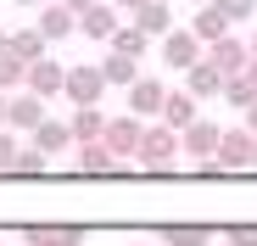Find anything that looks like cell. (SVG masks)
I'll use <instances>...</instances> for the list:
<instances>
[{"instance_id": "2", "label": "cell", "mask_w": 257, "mask_h": 246, "mask_svg": "<svg viewBox=\"0 0 257 246\" xmlns=\"http://www.w3.org/2000/svg\"><path fill=\"white\" fill-rule=\"evenodd\" d=\"M101 90H106V73H101L95 62H78V67H67V84H62V95H67L73 106H101Z\"/></svg>"}, {"instance_id": "13", "label": "cell", "mask_w": 257, "mask_h": 246, "mask_svg": "<svg viewBox=\"0 0 257 246\" xmlns=\"http://www.w3.org/2000/svg\"><path fill=\"white\" fill-rule=\"evenodd\" d=\"M185 90H190L196 101H212V95H224V73L212 67L207 56H201V62H196V67L185 73Z\"/></svg>"}, {"instance_id": "24", "label": "cell", "mask_w": 257, "mask_h": 246, "mask_svg": "<svg viewBox=\"0 0 257 246\" xmlns=\"http://www.w3.org/2000/svg\"><path fill=\"white\" fill-rule=\"evenodd\" d=\"M146 45H151V39H146V34H140L135 23H123V28H117V34L106 39V51H123V56H135V62L146 56Z\"/></svg>"}, {"instance_id": "12", "label": "cell", "mask_w": 257, "mask_h": 246, "mask_svg": "<svg viewBox=\"0 0 257 246\" xmlns=\"http://www.w3.org/2000/svg\"><path fill=\"white\" fill-rule=\"evenodd\" d=\"M123 168V157L106 146V140H90V146H78V174H117Z\"/></svg>"}, {"instance_id": "35", "label": "cell", "mask_w": 257, "mask_h": 246, "mask_svg": "<svg viewBox=\"0 0 257 246\" xmlns=\"http://www.w3.org/2000/svg\"><path fill=\"white\" fill-rule=\"evenodd\" d=\"M6 45H12V34H6V28H0V56H6Z\"/></svg>"}, {"instance_id": "37", "label": "cell", "mask_w": 257, "mask_h": 246, "mask_svg": "<svg viewBox=\"0 0 257 246\" xmlns=\"http://www.w3.org/2000/svg\"><path fill=\"white\" fill-rule=\"evenodd\" d=\"M17 6H45V0H17Z\"/></svg>"}, {"instance_id": "30", "label": "cell", "mask_w": 257, "mask_h": 246, "mask_svg": "<svg viewBox=\"0 0 257 246\" xmlns=\"http://www.w3.org/2000/svg\"><path fill=\"white\" fill-rule=\"evenodd\" d=\"M212 6H218L229 23H246V17H251V0H212Z\"/></svg>"}, {"instance_id": "23", "label": "cell", "mask_w": 257, "mask_h": 246, "mask_svg": "<svg viewBox=\"0 0 257 246\" xmlns=\"http://www.w3.org/2000/svg\"><path fill=\"white\" fill-rule=\"evenodd\" d=\"M101 73H106V84H135V78H140V62H135V56H123V51H106Z\"/></svg>"}, {"instance_id": "25", "label": "cell", "mask_w": 257, "mask_h": 246, "mask_svg": "<svg viewBox=\"0 0 257 246\" xmlns=\"http://www.w3.org/2000/svg\"><path fill=\"white\" fill-rule=\"evenodd\" d=\"M224 101H229V106H235L240 117H246V112L257 106V90L246 84V73H235V78H224Z\"/></svg>"}, {"instance_id": "17", "label": "cell", "mask_w": 257, "mask_h": 246, "mask_svg": "<svg viewBox=\"0 0 257 246\" xmlns=\"http://www.w3.org/2000/svg\"><path fill=\"white\" fill-rule=\"evenodd\" d=\"M162 123H168V129H174V135H185L190 123H196V95H190V90H168V106H162Z\"/></svg>"}, {"instance_id": "14", "label": "cell", "mask_w": 257, "mask_h": 246, "mask_svg": "<svg viewBox=\"0 0 257 246\" xmlns=\"http://www.w3.org/2000/svg\"><path fill=\"white\" fill-rule=\"evenodd\" d=\"M39 34H45V45H51V39H67V34H78V17L62 6V0H56V6H39V23H34Z\"/></svg>"}, {"instance_id": "4", "label": "cell", "mask_w": 257, "mask_h": 246, "mask_svg": "<svg viewBox=\"0 0 257 246\" xmlns=\"http://www.w3.org/2000/svg\"><path fill=\"white\" fill-rule=\"evenodd\" d=\"M196 62H201V39H196L190 28L162 34V67H179V73H190Z\"/></svg>"}, {"instance_id": "39", "label": "cell", "mask_w": 257, "mask_h": 246, "mask_svg": "<svg viewBox=\"0 0 257 246\" xmlns=\"http://www.w3.org/2000/svg\"><path fill=\"white\" fill-rule=\"evenodd\" d=\"M196 6H212V0H196Z\"/></svg>"}, {"instance_id": "32", "label": "cell", "mask_w": 257, "mask_h": 246, "mask_svg": "<svg viewBox=\"0 0 257 246\" xmlns=\"http://www.w3.org/2000/svg\"><path fill=\"white\" fill-rule=\"evenodd\" d=\"M246 84H251V90H257V56H251V62H246Z\"/></svg>"}, {"instance_id": "18", "label": "cell", "mask_w": 257, "mask_h": 246, "mask_svg": "<svg viewBox=\"0 0 257 246\" xmlns=\"http://www.w3.org/2000/svg\"><path fill=\"white\" fill-rule=\"evenodd\" d=\"M190 34L201 39V45H218V39L229 34V17H224L218 6H196V23H190Z\"/></svg>"}, {"instance_id": "20", "label": "cell", "mask_w": 257, "mask_h": 246, "mask_svg": "<svg viewBox=\"0 0 257 246\" xmlns=\"http://www.w3.org/2000/svg\"><path fill=\"white\" fill-rule=\"evenodd\" d=\"M34 146L45 151V157H56V151H67V146H73V129H67L62 117H45V123L34 129Z\"/></svg>"}, {"instance_id": "10", "label": "cell", "mask_w": 257, "mask_h": 246, "mask_svg": "<svg viewBox=\"0 0 257 246\" xmlns=\"http://www.w3.org/2000/svg\"><path fill=\"white\" fill-rule=\"evenodd\" d=\"M62 84H67V67H56V62L45 56V62L28 67V84H23V90H34L39 101H51V95H62Z\"/></svg>"}, {"instance_id": "9", "label": "cell", "mask_w": 257, "mask_h": 246, "mask_svg": "<svg viewBox=\"0 0 257 246\" xmlns=\"http://www.w3.org/2000/svg\"><path fill=\"white\" fill-rule=\"evenodd\" d=\"M207 62H212V67H218L224 78H235V73H246V62H251V51L240 45V39H235V34H224V39H218V45H207Z\"/></svg>"}, {"instance_id": "19", "label": "cell", "mask_w": 257, "mask_h": 246, "mask_svg": "<svg viewBox=\"0 0 257 246\" xmlns=\"http://www.w3.org/2000/svg\"><path fill=\"white\" fill-rule=\"evenodd\" d=\"M17 62H45V34H39V28H12V45H6Z\"/></svg>"}, {"instance_id": "3", "label": "cell", "mask_w": 257, "mask_h": 246, "mask_svg": "<svg viewBox=\"0 0 257 246\" xmlns=\"http://www.w3.org/2000/svg\"><path fill=\"white\" fill-rule=\"evenodd\" d=\"M251 151H257V135L240 123V129H224L218 157H212V162H218V174H240V168H251Z\"/></svg>"}, {"instance_id": "7", "label": "cell", "mask_w": 257, "mask_h": 246, "mask_svg": "<svg viewBox=\"0 0 257 246\" xmlns=\"http://www.w3.org/2000/svg\"><path fill=\"white\" fill-rule=\"evenodd\" d=\"M45 123V101H39L34 90H17V95H6V129H39Z\"/></svg>"}, {"instance_id": "34", "label": "cell", "mask_w": 257, "mask_h": 246, "mask_svg": "<svg viewBox=\"0 0 257 246\" xmlns=\"http://www.w3.org/2000/svg\"><path fill=\"white\" fill-rule=\"evenodd\" d=\"M246 129H251V135H257V106H251V112H246Z\"/></svg>"}, {"instance_id": "33", "label": "cell", "mask_w": 257, "mask_h": 246, "mask_svg": "<svg viewBox=\"0 0 257 246\" xmlns=\"http://www.w3.org/2000/svg\"><path fill=\"white\" fill-rule=\"evenodd\" d=\"M117 6H123V12H140V6H146V0H117Z\"/></svg>"}, {"instance_id": "11", "label": "cell", "mask_w": 257, "mask_h": 246, "mask_svg": "<svg viewBox=\"0 0 257 246\" xmlns=\"http://www.w3.org/2000/svg\"><path fill=\"white\" fill-rule=\"evenodd\" d=\"M67 129H73V146H90V140H106V112H101V106H73Z\"/></svg>"}, {"instance_id": "28", "label": "cell", "mask_w": 257, "mask_h": 246, "mask_svg": "<svg viewBox=\"0 0 257 246\" xmlns=\"http://www.w3.org/2000/svg\"><path fill=\"white\" fill-rule=\"evenodd\" d=\"M45 151H39V146H28V151H17V174H45Z\"/></svg>"}, {"instance_id": "40", "label": "cell", "mask_w": 257, "mask_h": 246, "mask_svg": "<svg viewBox=\"0 0 257 246\" xmlns=\"http://www.w3.org/2000/svg\"><path fill=\"white\" fill-rule=\"evenodd\" d=\"M251 168H257V151H251Z\"/></svg>"}, {"instance_id": "31", "label": "cell", "mask_w": 257, "mask_h": 246, "mask_svg": "<svg viewBox=\"0 0 257 246\" xmlns=\"http://www.w3.org/2000/svg\"><path fill=\"white\" fill-rule=\"evenodd\" d=\"M62 6H67L73 17H84V12H90V6H101V0H62Z\"/></svg>"}, {"instance_id": "36", "label": "cell", "mask_w": 257, "mask_h": 246, "mask_svg": "<svg viewBox=\"0 0 257 246\" xmlns=\"http://www.w3.org/2000/svg\"><path fill=\"white\" fill-rule=\"evenodd\" d=\"M0 129H6V95H0Z\"/></svg>"}, {"instance_id": "22", "label": "cell", "mask_w": 257, "mask_h": 246, "mask_svg": "<svg viewBox=\"0 0 257 246\" xmlns=\"http://www.w3.org/2000/svg\"><path fill=\"white\" fill-rule=\"evenodd\" d=\"M157 235H162L168 246H207V240H212V229H207V224H162Z\"/></svg>"}, {"instance_id": "15", "label": "cell", "mask_w": 257, "mask_h": 246, "mask_svg": "<svg viewBox=\"0 0 257 246\" xmlns=\"http://www.w3.org/2000/svg\"><path fill=\"white\" fill-rule=\"evenodd\" d=\"M117 28H123V23H117V12L106 6V0H101V6H90V12L78 17V34H84V39H101V45H106Z\"/></svg>"}, {"instance_id": "1", "label": "cell", "mask_w": 257, "mask_h": 246, "mask_svg": "<svg viewBox=\"0 0 257 246\" xmlns=\"http://www.w3.org/2000/svg\"><path fill=\"white\" fill-rule=\"evenodd\" d=\"M140 168L146 174H168L174 168V157H179V135L168 129V123H146V135H140Z\"/></svg>"}, {"instance_id": "26", "label": "cell", "mask_w": 257, "mask_h": 246, "mask_svg": "<svg viewBox=\"0 0 257 246\" xmlns=\"http://www.w3.org/2000/svg\"><path fill=\"white\" fill-rule=\"evenodd\" d=\"M17 84H28V62H17L12 51L0 56V95H12Z\"/></svg>"}, {"instance_id": "6", "label": "cell", "mask_w": 257, "mask_h": 246, "mask_svg": "<svg viewBox=\"0 0 257 246\" xmlns=\"http://www.w3.org/2000/svg\"><path fill=\"white\" fill-rule=\"evenodd\" d=\"M162 106H168V84L162 78H135V84H128V112H135L140 123L162 117Z\"/></svg>"}, {"instance_id": "5", "label": "cell", "mask_w": 257, "mask_h": 246, "mask_svg": "<svg viewBox=\"0 0 257 246\" xmlns=\"http://www.w3.org/2000/svg\"><path fill=\"white\" fill-rule=\"evenodd\" d=\"M218 140H224V129H218V123L196 117L190 129L179 135V151H185V157H196V162H212V157H218Z\"/></svg>"}, {"instance_id": "29", "label": "cell", "mask_w": 257, "mask_h": 246, "mask_svg": "<svg viewBox=\"0 0 257 246\" xmlns=\"http://www.w3.org/2000/svg\"><path fill=\"white\" fill-rule=\"evenodd\" d=\"M224 240H229V246H257V224H229Z\"/></svg>"}, {"instance_id": "16", "label": "cell", "mask_w": 257, "mask_h": 246, "mask_svg": "<svg viewBox=\"0 0 257 246\" xmlns=\"http://www.w3.org/2000/svg\"><path fill=\"white\" fill-rule=\"evenodd\" d=\"M23 240H28V246H78L84 229H73V224H28Z\"/></svg>"}, {"instance_id": "27", "label": "cell", "mask_w": 257, "mask_h": 246, "mask_svg": "<svg viewBox=\"0 0 257 246\" xmlns=\"http://www.w3.org/2000/svg\"><path fill=\"white\" fill-rule=\"evenodd\" d=\"M0 174H17V135L0 129Z\"/></svg>"}, {"instance_id": "21", "label": "cell", "mask_w": 257, "mask_h": 246, "mask_svg": "<svg viewBox=\"0 0 257 246\" xmlns=\"http://www.w3.org/2000/svg\"><path fill=\"white\" fill-rule=\"evenodd\" d=\"M135 28L151 39V34H174V17H168V6H162V0H146V6L135 12Z\"/></svg>"}, {"instance_id": "8", "label": "cell", "mask_w": 257, "mask_h": 246, "mask_svg": "<svg viewBox=\"0 0 257 246\" xmlns=\"http://www.w3.org/2000/svg\"><path fill=\"white\" fill-rule=\"evenodd\" d=\"M140 135H146V123H140L135 112H123V117H106V146H112L117 157H135V151H140Z\"/></svg>"}, {"instance_id": "38", "label": "cell", "mask_w": 257, "mask_h": 246, "mask_svg": "<svg viewBox=\"0 0 257 246\" xmlns=\"http://www.w3.org/2000/svg\"><path fill=\"white\" fill-rule=\"evenodd\" d=\"M251 56H257V34H251Z\"/></svg>"}]
</instances>
